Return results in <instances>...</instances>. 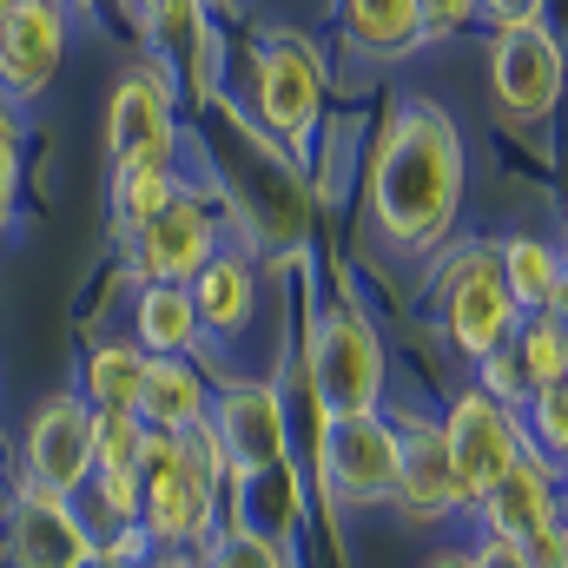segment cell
Wrapping results in <instances>:
<instances>
[{
    "mask_svg": "<svg viewBox=\"0 0 568 568\" xmlns=\"http://www.w3.org/2000/svg\"><path fill=\"white\" fill-rule=\"evenodd\" d=\"M463 205V140L449 113L410 100L371 152V212L390 245L424 252L456 225Z\"/></svg>",
    "mask_w": 568,
    "mask_h": 568,
    "instance_id": "1",
    "label": "cell"
},
{
    "mask_svg": "<svg viewBox=\"0 0 568 568\" xmlns=\"http://www.w3.org/2000/svg\"><path fill=\"white\" fill-rule=\"evenodd\" d=\"M311 390H317L324 417H364V410H377L384 351H377L371 324L357 311H344V304L311 324Z\"/></svg>",
    "mask_w": 568,
    "mask_h": 568,
    "instance_id": "2",
    "label": "cell"
},
{
    "mask_svg": "<svg viewBox=\"0 0 568 568\" xmlns=\"http://www.w3.org/2000/svg\"><path fill=\"white\" fill-rule=\"evenodd\" d=\"M317 483L331 503L371 509L397 496V429L384 424L377 410L364 417H324L317 436Z\"/></svg>",
    "mask_w": 568,
    "mask_h": 568,
    "instance_id": "3",
    "label": "cell"
},
{
    "mask_svg": "<svg viewBox=\"0 0 568 568\" xmlns=\"http://www.w3.org/2000/svg\"><path fill=\"white\" fill-rule=\"evenodd\" d=\"M436 311H443V331L463 357H489L516 337L523 311L509 304L503 291V272H496V252H456V265L443 272V291H436Z\"/></svg>",
    "mask_w": 568,
    "mask_h": 568,
    "instance_id": "4",
    "label": "cell"
},
{
    "mask_svg": "<svg viewBox=\"0 0 568 568\" xmlns=\"http://www.w3.org/2000/svg\"><path fill=\"white\" fill-rule=\"evenodd\" d=\"M252 106L278 140L304 145L317 133V106H324V67L317 47L297 33H272L252 53Z\"/></svg>",
    "mask_w": 568,
    "mask_h": 568,
    "instance_id": "5",
    "label": "cell"
},
{
    "mask_svg": "<svg viewBox=\"0 0 568 568\" xmlns=\"http://www.w3.org/2000/svg\"><path fill=\"white\" fill-rule=\"evenodd\" d=\"M489 93L509 120H549L562 100V40L549 20L496 27L489 40Z\"/></svg>",
    "mask_w": 568,
    "mask_h": 568,
    "instance_id": "6",
    "label": "cell"
},
{
    "mask_svg": "<svg viewBox=\"0 0 568 568\" xmlns=\"http://www.w3.org/2000/svg\"><path fill=\"white\" fill-rule=\"evenodd\" d=\"M100 556V542L87 536L73 496H53L40 483H27L7 509V568H87Z\"/></svg>",
    "mask_w": 568,
    "mask_h": 568,
    "instance_id": "7",
    "label": "cell"
},
{
    "mask_svg": "<svg viewBox=\"0 0 568 568\" xmlns=\"http://www.w3.org/2000/svg\"><path fill=\"white\" fill-rule=\"evenodd\" d=\"M443 449H449V476H456V496L476 503L516 456H523V429L503 404H489L483 390L456 397L449 404V424H443Z\"/></svg>",
    "mask_w": 568,
    "mask_h": 568,
    "instance_id": "8",
    "label": "cell"
},
{
    "mask_svg": "<svg viewBox=\"0 0 568 568\" xmlns=\"http://www.w3.org/2000/svg\"><path fill=\"white\" fill-rule=\"evenodd\" d=\"M27 469L53 496H80L93 483V410L80 397H47L27 424Z\"/></svg>",
    "mask_w": 568,
    "mask_h": 568,
    "instance_id": "9",
    "label": "cell"
},
{
    "mask_svg": "<svg viewBox=\"0 0 568 568\" xmlns=\"http://www.w3.org/2000/svg\"><path fill=\"white\" fill-rule=\"evenodd\" d=\"M205 424L219 429V449H225L232 476L258 483V476L284 469V404L272 384H232Z\"/></svg>",
    "mask_w": 568,
    "mask_h": 568,
    "instance_id": "10",
    "label": "cell"
},
{
    "mask_svg": "<svg viewBox=\"0 0 568 568\" xmlns=\"http://www.w3.org/2000/svg\"><path fill=\"white\" fill-rule=\"evenodd\" d=\"M67 60V7L60 0H20L0 20V93L33 100Z\"/></svg>",
    "mask_w": 568,
    "mask_h": 568,
    "instance_id": "11",
    "label": "cell"
},
{
    "mask_svg": "<svg viewBox=\"0 0 568 568\" xmlns=\"http://www.w3.org/2000/svg\"><path fill=\"white\" fill-rule=\"evenodd\" d=\"M476 509H483V529H489V536H503V542L523 549L529 536H542V529L556 523V469L523 449V456L476 496Z\"/></svg>",
    "mask_w": 568,
    "mask_h": 568,
    "instance_id": "12",
    "label": "cell"
},
{
    "mask_svg": "<svg viewBox=\"0 0 568 568\" xmlns=\"http://www.w3.org/2000/svg\"><path fill=\"white\" fill-rule=\"evenodd\" d=\"M133 239H140L133 258H140L145 284H192V272L212 258V212L179 192V199H172L152 225H140Z\"/></svg>",
    "mask_w": 568,
    "mask_h": 568,
    "instance_id": "13",
    "label": "cell"
},
{
    "mask_svg": "<svg viewBox=\"0 0 568 568\" xmlns=\"http://www.w3.org/2000/svg\"><path fill=\"white\" fill-rule=\"evenodd\" d=\"M172 152V93L159 73H133L113 87L106 106V159L113 165H140V159H165Z\"/></svg>",
    "mask_w": 568,
    "mask_h": 568,
    "instance_id": "14",
    "label": "cell"
},
{
    "mask_svg": "<svg viewBox=\"0 0 568 568\" xmlns=\"http://www.w3.org/2000/svg\"><path fill=\"white\" fill-rule=\"evenodd\" d=\"M212 503H219V489L185 456H179V469L140 483V516L152 542H199V536H212Z\"/></svg>",
    "mask_w": 568,
    "mask_h": 568,
    "instance_id": "15",
    "label": "cell"
},
{
    "mask_svg": "<svg viewBox=\"0 0 568 568\" xmlns=\"http://www.w3.org/2000/svg\"><path fill=\"white\" fill-rule=\"evenodd\" d=\"M397 496L417 509V516H443L456 509V476H449V449H443V429L436 424H404L397 429Z\"/></svg>",
    "mask_w": 568,
    "mask_h": 568,
    "instance_id": "16",
    "label": "cell"
},
{
    "mask_svg": "<svg viewBox=\"0 0 568 568\" xmlns=\"http://www.w3.org/2000/svg\"><path fill=\"white\" fill-rule=\"evenodd\" d=\"M133 417L145 429H185L205 417V384L185 357H145L140 397H133Z\"/></svg>",
    "mask_w": 568,
    "mask_h": 568,
    "instance_id": "17",
    "label": "cell"
},
{
    "mask_svg": "<svg viewBox=\"0 0 568 568\" xmlns=\"http://www.w3.org/2000/svg\"><path fill=\"white\" fill-rule=\"evenodd\" d=\"M496 272H503V291H509L516 311H529V317H562V258H556V245H542V239H509V245L496 252Z\"/></svg>",
    "mask_w": 568,
    "mask_h": 568,
    "instance_id": "18",
    "label": "cell"
},
{
    "mask_svg": "<svg viewBox=\"0 0 568 568\" xmlns=\"http://www.w3.org/2000/svg\"><path fill=\"white\" fill-rule=\"evenodd\" d=\"M192 311H199V331H245L252 317V265L245 258H205L192 272Z\"/></svg>",
    "mask_w": 568,
    "mask_h": 568,
    "instance_id": "19",
    "label": "cell"
},
{
    "mask_svg": "<svg viewBox=\"0 0 568 568\" xmlns=\"http://www.w3.org/2000/svg\"><path fill=\"white\" fill-rule=\"evenodd\" d=\"M344 40L357 53H410L424 40L417 0H344Z\"/></svg>",
    "mask_w": 568,
    "mask_h": 568,
    "instance_id": "20",
    "label": "cell"
},
{
    "mask_svg": "<svg viewBox=\"0 0 568 568\" xmlns=\"http://www.w3.org/2000/svg\"><path fill=\"white\" fill-rule=\"evenodd\" d=\"M140 344L152 357H185L199 344V311L185 284H145L140 291Z\"/></svg>",
    "mask_w": 568,
    "mask_h": 568,
    "instance_id": "21",
    "label": "cell"
},
{
    "mask_svg": "<svg viewBox=\"0 0 568 568\" xmlns=\"http://www.w3.org/2000/svg\"><path fill=\"white\" fill-rule=\"evenodd\" d=\"M172 159V152H165ZM165 159H140V165H113V225L120 232H140L152 225L172 199H179V179Z\"/></svg>",
    "mask_w": 568,
    "mask_h": 568,
    "instance_id": "22",
    "label": "cell"
},
{
    "mask_svg": "<svg viewBox=\"0 0 568 568\" xmlns=\"http://www.w3.org/2000/svg\"><path fill=\"white\" fill-rule=\"evenodd\" d=\"M509 357L523 371L529 390H549L568 377V337H562V317H523L516 337H509Z\"/></svg>",
    "mask_w": 568,
    "mask_h": 568,
    "instance_id": "23",
    "label": "cell"
},
{
    "mask_svg": "<svg viewBox=\"0 0 568 568\" xmlns=\"http://www.w3.org/2000/svg\"><path fill=\"white\" fill-rule=\"evenodd\" d=\"M140 377H145L140 344H100L87 357V397H93V410H133Z\"/></svg>",
    "mask_w": 568,
    "mask_h": 568,
    "instance_id": "24",
    "label": "cell"
},
{
    "mask_svg": "<svg viewBox=\"0 0 568 568\" xmlns=\"http://www.w3.org/2000/svg\"><path fill=\"white\" fill-rule=\"evenodd\" d=\"M145 424L133 410H93V476H133Z\"/></svg>",
    "mask_w": 568,
    "mask_h": 568,
    "instance_id": "25",
    "label": "cell"
},
{
    "mask_svg": "<svg viewBox=\"0 0 568 568\" xmlns=\"http://www.w3.org/2000/svg\"><path fill=\"white\" fill-rule=\"evenodd\" d=\"M529 436L549 449V463L568 449V390L549 384V390H529Z\"/></svg>",
    "mask_w": 568,
    "mask_h": 568,
    "instance_id": "26",
    "label": "cell"
},
{
    "mask_svg": "<svg viewBox=\"0 0 568 568\" xmlns=\"http://www.w3.org/2000/svg\"><path fill=\"white\" fill-rule=\"evenodd\" d=\"M199 568H278V549H272L265 536H252V529H232V536H219V542L205 549Z\"/></svg>",
    "mask_w": 568,
    "mask_h": 568,
    "instance_id": "27",
    "label": "cell"
},
{
    "mask_svg": "<svg viewBox=\"0 0 568 568\" xmlns=\"http://www.w3.org/2000/svg\"><path fill=\"white\" fill-rule=\"evenodd\" d=\"M476 371H483V397L489 404H516V397H529V384H523V371H516V357H509V344L503 351H489V357H476Z\"/></svg>",
    "mask_w": 568,
    "mask_h": 568,
    "instance_id": "28",
    "label": "cell"
},
{
    "mask_svg": "<svg viewBox=\"0 0 568 568\" xmlns=\"http://www.w3.org/2000/svg\"><path fill=\"white\" fill-rule=\"evenodd\" d=\"M469 20H476V0H417L424 40H443V33H456V27H469Z\"/></svg>",
    "mask_w": 568,
    "mask_h": 568,
    "instance_id": "29",
    "label": "cell"
},
{
    "mask_svg": "<svg viewBox=\"0 0 568 568\" xmlns=\"http://www.w3.org/2000/svg\"><path fill=\"white\" fill-rule=\"evenodd\" d=\"M523 556H529V568H568V542H562V523H549L542 536H529V542H523Z\"/></svg>",
    "mask_w": 568,
    "mask_h": 568,
    "instance_id": "30",
    "label": "cell"
},
{
    "mask_svg": "<svg viewBox=\"0 0 568 568\" xmlns=\"http://www.w3.org/2000/svg\"><path fill=\"white\" fill-rule=\"evenodd\" d=\"M476 20H496V27H523V20H542V0H476Z\"/></svg>",
    "mask_w": 568,
    "mask_h": 568,
    "instance_id": "31",
    "label": "cell"
},
{
    "mask_svg": "<svg viewBox=\"0 0 568 568\" xmlns=\"http://www.w3.org/2000/svg\"><path fill=\"white\" fill-rule=\"evenodd\" d=\"M469 568H529V556L516 542H503V536H483V549L469 556Z\"/></svg>",
    "mask_w": 568,
    "mask_h": 568,
    "instance_id": "32",
    "label": "cell"
},
{
    "mask_svg": "<svg viewBox=\"0 0 568 568\" xmlns=\"http://www.w3.org/2000/svg\"><path fill=\"white\" fill-rule=\"evenodd\" d=\"M0 192L13 199L20 192V145H13V126L0 120Z\"/></svg>",
    "mask_w": 568,
    "mask_h": 568,
    "instance_id": "33",
    "label": "cell"
},
{
    "mask_svg": "<svg viewBox=\"0 0 568 568\" xmlns=\"http://www.w3.org/2000/svg\"><path fill=\"white\" fill-rule=\"evenodd\" d=\"M7 225H13V199L0 192V232H7Z\"/></svg>",
    "mask_w": 568,
    "mask_h": 568,
    "instance_id": "34",
    "label": "cell"
},
{
    "mask_svg": "<svg viewBox=\"0 0 568 568\" xmlns=\"http://www.w3.org/2000/svg\"><path fill=\"white\" fill-rule=\"evenodd\" d=\"M126 13H133V20H145V13H152V0H126Z\"/></svg>",
    "mask_w": 568,
    "mask_h": 568,
    "instance_id": "35",
    "label": "cell"
},
{
    "mask_svg": "<svg viewBox=\"0 0 568 568\" xmlns=\"http://www.w3.org/2000/svg\"><path fill=\"white\" fill-rule=\"evenodd\" d=\"M429 568H469V562H463V556H436Z\"/></svg>",
    "mask_w": 568,
    "mask_h": 568,
    "instance_id": "36",
    "label": "cell"
},
{
    "mask_svg": "<svg viewBox=\"0 0 568 568\" xmlns=\"http://www.w3.org/2000/svg\"><path fill=\"white\" fill-rule=\"evenodd\" d=\"M13 7H20V0H0V20H7V13H13Z\"/></svg>",
    "mask_w": 568,
    "mask_h": 568,
    "instance_id": "37",
    "label": "cell"
},
{
    "mask_svg": "<svg viewBox=\"0 0 568 568\" xmlns=\"http://www.w3.org/2000/svg\"><path fill=\"white\" fill-rule=\"evenodd\" d=\"M60 7H100V0H60Z\"/></svg>",
    "mask_w": 568,
    "mask_h": 568,
    "instance_id": "38",
    "label": "cell"
},
{
    "mask_svg": "<svg viewBox=\"0 0 568 568\" xmlns=\"http://www.w3.org/2000/svg\"><path fill=\"white\" fill-rule=\"evenodd\" d=\"M159 568H199V562H159Z\"/></svg>",
    "mask_w": 568,
    "mask_h": 568,
    "instance_id": "39",
    "label": "cell"
},
{
    "mask_svg": "<svg viewBox=\"0 0 568 568\" xmlns=\"http://www.w3.org/2000/svg\"><path fill=\"white\" fill-rule=\"evenodd\" d=\"M199 7H232V0H199Z\"/></svg>",
    "mask_w": 568,
    "mask_h": 568,
    "instance_id": "40",
    "label": "cell"
},
{
    "mask_svg": "<svg viewBox=\"0 0 568 568\" xmlns=\"http://www.w3.org/2000/svg\"><path fill=\"white\" fill-rule=\"evenodd\" d=\"M0 503H7V476H0Z\"/></svg>",
    "mask_w": 568,
    "mask_h": 568,
    "instance_id": "41",
    "label": "cell"
}]
</instances>
